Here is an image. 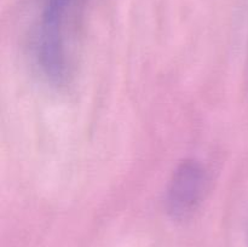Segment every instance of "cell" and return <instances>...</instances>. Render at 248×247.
<instances>
[{
  "label": "cell",
  "mask_w": 248,
  "mask_h": 247,
  "mask_svg": "<svg viewBox=\"0 0 248 247\" xmlns=\"http://www.w3.org/2000/svg\"><path fill=\"white\" fill-rule=\"evenodd\" d=\"M81 0H43L36 31V60L43 74L64 84L72 74L75 22Z\"/></svg>",
  "instance_id": "1"
},
{
  "label": "cell",
  "mask_w": 248,
  "mask_h": 247,
  "mask_svg": "<svg viewBox=\"0 0 248 247\" xmlns=\"http://www.w3.org/2000/svg\"><path fill=\"white\" fill-rule=\"evenodd\" d=\"M208 183V173L200 162L195 160L182 162L167 184L165 196L167 212L176 219H184L193 215L207 193Z\"/></svg>",
  "instance_id": "2"
}]
</instances>
